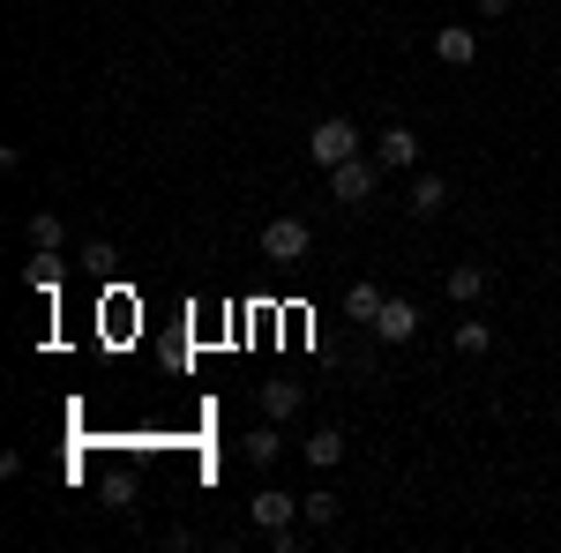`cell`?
Returning a JSON list of instances; mask_svg holds the SVG:
<instances>
[{"instance_id":"4fadbf2b","label":"cell","mask_w":561,"mask_h":553,"mask_svg":"<svg viewBox=\"0 0 561 553\" xmlns=\"http://www.w3.org/2000/svg\"><path fill=\"white\" fill-rule=\"evenodd\" d=\"M23 240H31L38 255H60V240H68V224H60L53 210H31V224H23Z\"/></svg>"},{"instance_id":"9a60e30c","label":"cell","mask_w":561,"mask_h":553,"mask_svg":"<svg viewBox=\"0 0 561 553\" xmlns=\"http://www.w3.org/2000/svg\"><path fill=\"white\" fill-rule=\"evenodd\" d=\"M375 314H382V285H345V322L375 330Z\"/></svg>"},{"instance_id":"30bf717a","label":"cell","mask_w":561,"mask_h":553,"mask_svg":"<svg viewBox=\"0 0 561 553\" xmlns=\"http://www.w3.org/2000/svg\"><path fill=\"white\" fill-rule=\"evenodd\" d=\"M442 292L457 299V314H465V307H479V299H486V269H479V262H457V269L442 277Z\"/></svg>"},{"instance_id":"277c9868","label":"cell","mask_w":561,"mask_h":553,"mask_svg":"<svg viewBox=\"0 0 561 553\" xmlns=\"http://www.w3.org/2000/svg\"><path fill=\"white\" fill-rule=\"evenodd\" d=\"M375 165H382V172H412V165H420V135L404 128V120H389V128L375 135Z\"/></svg>"},{"instance_id":"3957f363","label":"cell","mask_w":561,"mask_h":553,"mask_svg":"<svg viewBox=\"0 0 561 553\" xmlns=\"http://www.w3.org/2000/svg\"><path fill=\"white\" fill-rule=\"evenodd\" d=\"M307 247H314L307 217H270L262 224V262H307Z\"/></svg>"},{"instance_id":"7c38bea8","label":"cell","mask_w":561,"mask_h":553,"mask_svg":"<svg viewBox=\"0 0 561 553\" xmlns=\"http://www.w3.org/2000/svg\"><path fill=\"white\" fill-rule=\"evenodd\" d=\"M277 457H285V426H277V419H262L255 434H248V464H255V471H270Z\"/></svg>"},{"instance_id":"5bb4252c","label":"cell","mask_w":561,"mask_h":553,"mask_svg":"<svg viewBox=\"0 0 561 553\" xmlns=\"http://www.w3.org/2000/svg\"><path fill=\"white\" fill-rule=\"evenodd\" d=\"M300 516L314 523V531H337V516H345V502H337L330 486H314V494H300Z\"/></svg>"},{"instance_id":"ac0fdd59","label":"cell","mask_w":561,"mask_h":553,"mask_svg":"<svg viewBox=\"0 0 561 553\" xmlns=\"http://www.w3.org/2000/svg\"><path fill=\"white\" fill-rule=\"evenodd\" d=\"M113 262H121V255H113L105 240H90V247H83V269H113Z\"/></svg>"},{"instance_id":"d6986e66","label":"cell","mask_w":561,"mask_h":553,"mask_svg":"<svg viewBox=\"0 0 561 553\" xmlns=\"http://www.w3.org/2000/svg\"><path fill=\"white\" fill-rule=\"evenodd\" d=\"M510 8H517V0H479V15H486V23H494V15H510Z\"/></svg>"},{"instance_id":"8992f818","label":"cell","mask_w":561,"mask_h":553,"mask_svg":"<svg viewBox=\"0 0 561 553\" xmlns=\"http://www.w3.org/2000/svg\"><path fill=\"white\" fill-rule=\"evenodd\" d=\"M404 210H412V217H442V210H449V180H442V172H412Z\"/></svg>"},{"instance_id":"6da1fadb","label":"cell","mask_w":561,"mask_h":553,"mask_svg":"<svg viewBox=\"0 0 561 553\" xmlns=\"http://www.w3.org/2000/svg\"><path fill=\"white\" fill-rule=\"evenodd\" d=\"M359 150H367V135L352 128L345 113H330V120H314V128H307V158H314L322 172L345 165V158H359Z\"/></svg>"},{"instance_id":"52a82bcc","label":"cell","mask_w":561,"mask_h":553,"mask_svg":"<svg viewBox=\"0 0 561 553\" xmlns=\"http://www.w3.org/2000/svg\"><path fill=\"white\" fill-rule=\"evenodd\" d=\"M375 337H382V344H412V337H420V307H412V299H382Z\"/></svg>"},{"instance_id":"e0dca14e","label":"cell","mask_w":561,"mask_h":553,"mask_svg":"<svg viewBox=\"0 0 561 553\" xmlns=\"http://www.w3.org/2000/svg\"><path fill=\"white\" fill-rule=\"evenodd\" d=\"M486 344H494V330H486V322H472V314H465V322H457V352H465V359H479V352H486Z\"/></svg>"},{"instance_id":"5b68a950","label":"cell","mask_w":561,"mask_h":553,"mask_svg":"<svg viewBox=\"0 0 561 553\" xmlns=\"http://www.w3.org/2000/svg\"><path fill=\"white\" fill-rule=\"evenodd\" d=\"M434 60H442V68H472L479 60V31L472 23H442V31H434Z\"/></svg>"},{"instance_id":"ba28073f","label":"cell","mask_w":561,"mask_h":553,"mask_svg":"<svg viewBox=\"0 0 561 553\" xmlns=\"http://www.w3.org/2000/svg\"><path fill=\"white\" fill-rule=\"evenodd\" d=\"M300 404H307V389H300V382H285V375H277V382H262V419L293 426V419H300Z\"/></svg>"},{"instance_id":"2e32d148","label":"cell","mask_w":561,"mask_h":553,"mask_svg":"<svg viewBox=\"0 0 561 553\" xmlns=\"http://www.w3.org/2000/svg\"><path fill=\"white\" fill-rule=\"evenodd\" d=\"M23 285H31L38 299H53V292H60V255H38L31 269H23Z\"/></svg>"},{"instance_id":"8fae6325","label":"cell","mask_w":561,"mask_h":553,"mask_svg":"<svg viewBox=\"0 0 561 553\" xmlns=\"http://www.w3.org/2000/svg\"><path fill=\"white\" fill-rule=\"evenodd\" d=\"M307 464H314V471L345 464V426H314V434H307Z\"/></svg>"},{"instance_id":"7a4b0ae2","label":"cell","mask_w":561,"mask_h":553,"mask_svg":"<svg viewBox=\"0 0 561 553\" xmlns=\"http://www.w3.org/2000/svg\"><path fill=\"white\" fill-rule=\"evenodd\" d=\"M389 172L375 165V150H359V158H345V165H330V203H345V210H359V203H375V187H382Z\"/></svg>"},{"instance_id":"9c48e42d","label":"cell","mask_w":561,"mask_h":553,"mask_svg":"<svg viewBox=\"0 0 561 553\" xmlns=\"http://www.w3.org/2000/svg\"><path fill=\"white\" fill-rule=\"evenodd\" d=\"M248 516H255V531H285V523L300 516V502H293V494H277V486H262L255 502H248Z\"/></svg>"}]
</instances>
